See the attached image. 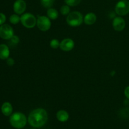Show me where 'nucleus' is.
Returning a JSON list of instances; mask_svg holds the SVG:
<instances>
[{
  "label": "nucleus",
  "instance_id": "obj_1",
  "mask_svg": "<svg viewBox=\"0 0 129 129\" xmlns=\"http://www.w3.org/2000/svg\"><path fill=\"white\" fill-rule=\"evenodd\" d=\"M47 112L44 108H37L31 111L28 118V122L34 128H40L47 123Z\"/></svg>",
  "mask_w": 129,
  "mask_h": 129
},
{
  "label": "nucleus",
  "instance_id": "obj_2",
  "mask_svg": "<svg viewBox=\"0 0 129 129\" xmlns=\"http://www.w3.org/2000/svg\"><path fill=\"white\" fill-rule=\"evenodd\" d=\"M26 117L23 113L16 112L11 115L10 118V123L13 127L17 129H21L26 125Z\"/></svg>",
  "mask_w": 129,
  "mask_h": 129
},
{
  "label": "nucleus",
  "instance_id": "obj_3",
  "mask_svg": "<svg viewBox=\"0 0 129 129\" xmlns=\"http://www.w3.org/2000/svg\"><path fill=\"white\" fill-rule=\"evenodd\" d=\"M84 21L83 16L79 11H73L69 13L66 18V22L68 25L73 27L79 26Z\"/></svg>",
  "mask_w": 129,
  "mask_h": 129
},
{
  "label": "nucleus",
  "instance_id": "obj_4",
  "mask_svg": "<svg viewBox=\"0 0 129 129\" xmlns=\"http://www.w3.org/2000/svg\"><path fill=\"white\" fill-rule=\"evenodd\" d=\"M20 21L23 26L26 28H32L37 25V19L34 15L30 13H26L21 15Z\"/></svg>",
  "mask_w": 129,
  "mask_h": 129
},
{
  "label": "nucleus",
  "instance_id": "obj_5",
  "mask_svg": "<svg viewBox=\"0 0 129 129\" xmlns=\"http://www.w3.org/2000/svg\"><path fill=\"white\" fill-rule=\"evenodd\" d=\"M115 13L119 16H125L129 13L128 0H120L115 6Z\"/></svg>",
  "mask_w": 129,
  "mask_h": 129
},
{
  "label": "nucleus",
  "instance_id": "obj_6",
  "mask_svg": "<svg viewBox=\"0 0 129 129\" xmlns=\"http://www.w3.org/2000/svg\"><path fill=\"white\" fill-rule=\"evenodd\" d=\"M37 25L40 31H47L51 27V21L47 16H38L37 19Z\"/></svg>",
  "mask_w": 129,
  "mask_h": 129
},
{
  "label": "nucleus",
  "instance_id": "obj_7",
  "mask_svg": "<svg viewBox=\"0 0 129 129\" xmlns=\"http://www.w3.org/2000/svg\"><path fill=\"white\" fill-rule=\"evenodd\" d=\"M14 35V31L12 27L7 24H3L0 26V37L5 40H10Z\"/></svg>",
  "mask_w": 129,
  "mask_h": 129
},
{
  "label": "nucleus",
  "instance_id": "obj_8",
  "mask_svg": "<svg viewBox=\"0 0 129 129\" xmlns=\"http://www.w3.org/2000/svg\"><path fill=\"white\" fill-rule=\"evenodd\" d=\"M26 4L24 0H16L13 4V10L15 13L21 15L26 10Z\"/></svg>",
  "mask_w": 129,
  "mask_h": 129
},
{
  "label": "nucleus",
  "instance_id": "obj_9",
  "mask_svg": "<svg viewBox=\"0 0 129 129\" xmlns=\"http://www.w3.org/2000/svg\"><path fill=\"white\" fill-rule=\"evenodd\" d=\"M125 21L120 16L115 17L113 20V27L117 31H122L125 28Z\"/></svg>",
  "mask_w": 129,
  "mask_h": 129
},
{
  "label": "nucleus",
  "instance_id": "obj_10",
  "mask_svg": "<svg viewBox=\"0 0 129 129\" xmlns=\"http://www.w3.org/2000/svg\"><path fill=\"white\" fill-rule=\"evenodd\" d=\"M74 47V42L71 39H64L60 44V49L64 52L71 51Z\"/></svg>",
  "mask_w": 129,
  "mask_h": 129
},
{
  "label": "nucleus",
  "instance_id": "obj_11",
  "mask_svg": "<svg viewBox=\"0 0 129 129\" xmlns=\"http://www.w3.org/2000/svg\"><path fill=\"white\" fill-rule=\"evenodd\" d=\"M96 15L94 13H88L84 18V22L87 25H92L96 21Z\"/></svg>",
  "mask_w": 129,
  "mask_h": 129
},
{
  "label": "nucleus",
  "instance_id": "obj_12",
  "mask_svg": "<svg viewBox=\"0 0 129 129\" xmlns=\"http://www.w3.org/2000/svg\"><path fill=\"white\" fill-rule=\"evenodd\" d=\"M10 55L8 47L5 44H0V59L6 60Z\"/></svg>",
  "mask_w": 129,
  "mask_h": 129
},
{
  "label": "nucleus",
  "instance_id": "obj_13",
  "mask_svg": "<svg viewBox=\"0 0 129 129\" xmlns=\"http://www.w3.org/2000/svg\"><path fill=\"white\" fill-rule=\"evenodd\" d=\"M1 112L5 116H10L13 112V107L9 102H5L1 106Z\"/></svg>",
  "mask_w": 129,
  "mask_h": 129
},
{
  "label": "nucleus",
  "instance_id": "obj_14",
  "mask_svg": "<svg viewBox=\"0 0 129 129\" xmlns=\"http://www.w3.org/2000/svg\"><path fill=\"white\" fill-rule=\"evenodd\" d=\"M56 117L59 122H66L69 119V113L66 111L64 110H61L58 111L56 114Z\"/></svg>",
  "mask_w": 129,
  "mask_h": 129
},
{
  "label": "nucleus",
  "instance_id": "obj_15",
  "mask_svg": "<svg viewBox=\"0 0 129 129\" xmlns=\"http://www.w3.org/2000/svg\"><path fill=\"white\" fill-rule=\"evenodd\" d=\"M47 17L50 20H56L59 16V13H58L57 10L55 9L52 8H50L47 10Z\"/></svg>",
  "mask_w": 129,
  "mask_h": 129
},
{
  "label": "nucleus",
  "instance_id": "obj_16",
  "mask_svg": "<svg viewBox=\"0 0 129 129\" xmlns=\"http://www.w3.org/2000/svg\"><path fill=\"white\" fill-rule=\"evenodd\" d=\"M9 20H10V22L11 24L16 25L20 21V17L18 16V14H13V15L10 16Z\"/></svg>",
  "mask_w": 129,
  "mask_h": 129
},
{
  "label": "nucleus",
  "instance_id": "obj_17",
  "mask_svg": "<svg viewBox=\"0 0 129 129\" xmlns=\"http://www.w3.org/2000/svg\"><path fill=\"white\" fill-rule=\"evenodd\" d=\"M55 0H40L41 5L45 8H50L54 5Z\"/></svg>",
  "mask_w": 129,
  "mask_h": 129
},
{
  "label": "nucleus",
  "instance_id": "obj_18",
  "mask_svg": "<svg viewBox=\"0 0 129 129\" xmlns=\"http://www.w3.org/2000/svg\"><path fill=\"white\" fill-rule=\"evenodd\" d=\"M60 13L62 15H68L70 13V8L68 5H63L60 8Z\"/></svg>",
  "mask_w": 129,
  "mask_h": 129
},
{
  "label": "nucleus",
  "instance_id": "obj_19",
  "mask_svg": "<svg viewBox=\"0 0 129 129\" xmlns=\"http://www.w3.org/2000/svg\"><path fill=\"white\" fill-rule=\"evenodd\" d=\"M66 4L69 6H75L79 5L81 0H64Z\"/></svg>",
  "mask_w": 129,
  "mask_h": 129
},
{
  "label": "nucleus",
  "instance_id": "obj_20",
  "mask_svg": "<svg viewBox=\"0 0 129 129\" xmlns=\"http://www.w3.org/2000/svg\"><path fill=\"white\" fill-rule=\"evenodd\" d=\"M60 43L59 42V40L57 39H52V40L50 41V45L51 47V48L54 49H58L59 47H60Z\"/></svg>",
  "mask_w": 129,
  "mask_h": 129
},
{
  "label": "nucleus",
  "instance_id": "obj_21",
  "mask_svg": "<svg viewBox=\"0 0 129 129\" xmlns=\"http://www.w3.org/2000/svg\"><path fill=\"white\" fill-rule=\"evenodd\" d=\"M10 40V41H11V42L13 44H14V45H16V44H18L19 42H20V39H19L17 35H14Z\"/></svg>",
  "mask_w": 129,
  "mask_h": 129
},
{
  "label": "nucleus",
  "instance_id": "obj_22",
  "mask_svg": "<svg viewBox=\"0 0 129 129\" xmlns=\"http://www.w3.org/2000/svg\"><path fill=\"white\" fill-rule=\"evenodd\" d=\"M5 21H6V16L5 14L0 13V26L3 25Z\"/></svg>",
  "mask_w": 129,
  "mask_h": 129
},
{
  "label": "nucleus",
  "instance_id": "obj_23",
  "mask_svg": "<svg viewBox=\"0 0 129 129\" xmlns=\"http://www.w3.org/2000/svg\"><path fill=\"white\" fill-rule=\"evenodd\" d=\"M6 64L9 66H13L15 64V60H13V59L12 58L8 57L6 59Z\"/></svg>",
  "mask_w": 129,
  "mask_h": 129
},
{
  "label": "nucleus",
  "instance_id": "obj_24",
  "mask_svg": "<svg viewBox=\"0 0 129 129\" xmlns=\"http://www.w3.org/2000/svg\"><path fill=\"white\" fill-rule=\"evenodd\" d=\"M124 94H125V96L128 99H129V86H127V88L125 89Z\"/></svg>",
  "mask_w": 129,
  "mask_h": 129
},
{
  "label": "nucleus",
  "instance_id": "obj_25",
  "mask_svg": "<svg viewBox=\"0 0 129 129\" xmlns=\"http://www.w3.org/2000/svg\"><path fill=\"white\" fill-rule=\"evenodd\" d=\"M34 129H35V128H34Z\"/></svg>",
  "mask_w": 129,
  "mask_h": 129
}]
</instances>
